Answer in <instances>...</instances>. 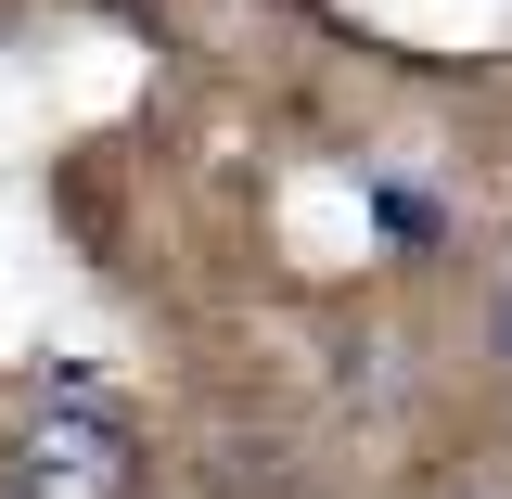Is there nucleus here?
Masks as SVG:
<instances>
[{
  "label": "nucleus",
  "instance_id": "obj_1",
  "mask_svg": "<svg viewBox=\"0 0 512 499\" xmlns=\"http://www.w3.org/2000/svg\"><path fill=\"white\" fill-rule=\"evenodd\" d=\"M0 474H13V499H128L141 448H128V423L103 397H39L13 423V448H0Z\"/></svg>",
  "mask_w": 512,
  "mask_h": 499
},
{
  "label": "nucleus",
  "instance_id": "obj_2",
  "mask_svg": "<svg viewBox=\"0 0 512 499\" xmlns=\"http://www.w3.org/2000/svg\"><path fill=\"white\" fill-rule=\"evenodd\" d=\"M384 244H436V205H423L410 180H384Z\"/></svg>",
  "mask_w": 512,
  "mask_h": 499
},
{
  "label": "nucleus",
  "instance_id": "obj_3",
  "mask_svg": "<svg viewBox=\"0 0 512 499\" xmlns=\"http://www.w3.org/2000/svg\"><path fill=\"white\" fill-rule=\"evenodd\" d=\"M500 359H512V295H500Z\"/></svg>",
  "mask_w": 512,
  "mask_h": 499
}]
</instances>
